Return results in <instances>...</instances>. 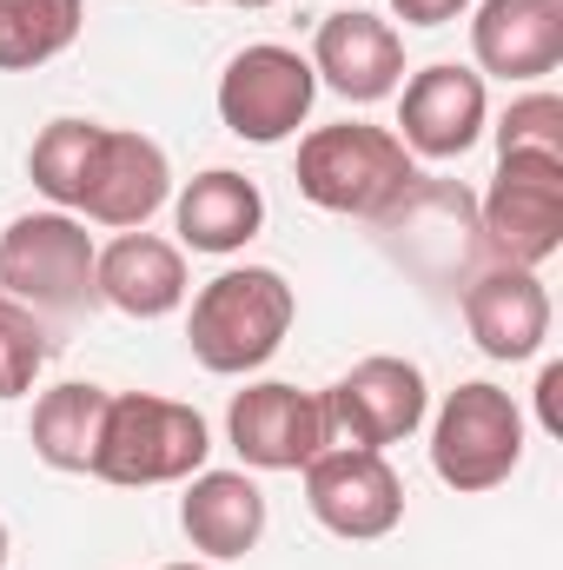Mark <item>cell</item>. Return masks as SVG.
Listing matches in <instances>:
<instances>
[{"instance_id":"cell-23","label":"cell","mask_w":563,"mask_h":570,"mask_svg":"<svg viewBox=\"0 0 563 570\" xmlns=\"http://www.w3.org/2000/svg\"><path fill=\"white\" fill-rule=\"evenodd\" d=\"M497 153H544L563 159V100L557 94H524L497 120Z\"/></svg>"},{"instance_id":"cell-13","label":"cell","mask_w":563,"mask_h":570,"mask_svg":"<svg viewBox=\"0 0 563 570\" xmlns=\"http://www.w3.org/2000/svg\"><path fill=\"white\" fill-rule=\"evenodd\" d=\"M172 193V166H166V146L127 134V127H107L100 159L87 173V193L73 213H87L93 226H113V233H140L146 219L166 206Z\"/></svg>"},{"instance_id":"cell-22","label":"cell","mask_w":563,"mask_h":570,"mask_svg":"<svg viewBox=\"0 0 563 570\" xmlns=\"http://www.w3.org/2000/svg\"><path fill=\"white\" fill-rule=\"evenodd\" d=\"M40 365H47V325H40V312H27L20 298L0 292V399L33 392Z\"/></svg>"},{"instance_id":"cell-24","label":"cell","mask_w":563,"mask_h":570,"mask_svg":"<svg viewBox=\"0 0 563 570\" xmlns=\"http://www.w3.org/2000/svg\"><path fill=\"white\" fill-rule=\"evenodd\" d=\"M477 0H392V13L405 20V27H451L457 13H471Z\"/></svg>"},{"instance_id":"cell-14","label":"cell","mask_w":563,"mask_h":570,"mask_svg":"<svg viewBox=\"0 0 563 570\" xmlns=\"http://www.w3.org/2000/svg\"><path fill=\"white\" fill-rule=\"evenodd\" d=\"M464 325H471L477 352L497 365L537 358L551 338V292L531 266H491L464 285Z\"/></svg>"},{"instance_id":"cell-2","label":"cell","mask_w":563,"mask_h":570,"mask_svg":"<svg viewBox=\"0 0 563 570\" xmlns=\"http://www.w3.org/2000/svg\"><path fill=\"white\" fill-rule=\"evenodd\" d=\"M298 318V292L273 266H233L213 285H199L186 312V345L213 379H246L285 345Z\"/></svg>"},{"instance_id":"cell-28","label":"cell","mask_w":563,"mask_h":570,"mask_svg":"<svg viewBox=\"0 0 563 570\" xmlns=\"http://www.w3.org/2000/svg\"><path fill=\"white\" fill-rule=\"evenodd\" d=\"M166 570H219V564H166Z\"/></svg>"},{"instance_id":"cell-11","label":"cell","mask_w":563,"mask_h":570,"mask_svg":"<svg viewBox=\"0 0 563 570\" xmlns=\"http://www.w3.org/2000/svg\"><path fill=\"white\" fill-rule=\"evenodd\" d=\"M312 73L318 87H332L338 100L352 107H372V100H392L405 87V33L365 7H345V13H325L318 33H312Z\"/></svg>"},{"instance_id":"cell-29","label":"cell","mask_w":563,"mask_h":570,"mask_svg":"<svg viewBox=\"0 0 563 570\" xmlns=\"http://www.w3.org/2000/svg\"><path fill=\"white\" fill-rule=\"evenodd\" d=\"M192 7H213V0H192Z\"/></svg>"},{"instance_id":"cell-12","label":"cell","mask_w":563,"mask_h":570,"mask_svg":"<svg viewBox=\"0 0 563 570\" xmlns=\"http://www.w3.org/2000/svg\"><path fill=\"white\" fill-rule=\"evenodd\" d=\"M484 120H491V94H484V73L477 67H424L405 80V100H398V146L412 159H464L471 146L484 140Z\"/></svg>"},{"instance_id":"cell-26","label":"cell","mask_w":563,"mask_h":570,"mask_svg":"<svg viewBox=\"0 0 563 570\" xmlns=\"http://www.w3.org/2000/svg\"><path fill=\"white\" fill-rule=\"evenodd\" d=\"M233 7H253V13H259V7H279V0H233Z\"/></svg>"},{"instance_id":"cell-17","label":"cell","mask_w":563,"mask_h":570,"mask_svg":"<svg viewBox=\"0 0 563 570\" xmlns=\"http://www.w3.org/2000/svg\"><path fill=\"white\" fill-rule=\"evenodd\" d=\"M93 285H100V298L113 305V312H127V318H166V312H179L186 305V253L172 246V239H159V233H120L100 259H93Z\"/></svg>"},{"instance_id":"cell-3","label":"cell","mask_w":563,"mask_h":570,"mask_svg":"<svg viewBox=\"0 0 563 570\" xmlns=\"http://www.w3.org/2000/svg\"><path fill=\"white\" fill-rule=\"evenodd\" d=\"M213 431L192 405L159 399V392H113L107 399V425H100V451H93V478L107 484H186L192 471H206Z\"/></svg>"},{"instance_id":"cell-18","label":"cell","mask_w":563,"mask_h":570,"mask_svg":"<svg viewBox=\"0 0 563 570\" xmlns=\"http://www.w3.org/2000/svg\"><path fill=\"white\" fill-rule=\"evenodd\" d=\"M172 226H179V246L219 253V259H226V253H239V246L259 239V226H266V193H259L246 173L213 166V173H199V179L179 186Z\"/></svg>"},{"instance_id":"cell-20","label":"cell","mask_w":563,"mask_h":570,"mask_svg":"<svg viewBox=\"0 0 563 570\" xmlns=\"http://www.w3.org/2000/svg\"><path fill=\"white\" fill-rule=\"evenodd\" d=\"M80 0H0V73H33L80 40Z\"/></svg>"},{"instance_id":"cell-4","label":"cell","mask_w":563,"mask_h":570,"mask_svg":"<svg viewBox=\"0 0 563 570\" xmlns=\"http://www.w3.org/2000/svg\"><path fill=\"white\" fill-rule=\"evenodd\" d=\"M93 233L80 226V213H20L7 233H0V292L20 298L27 312H53V318H73L100 298L93 285Z\"/></svg>"},{"instance_id":"cell-27","label":"cell","mask_w":563,"mask_h":570,"mask_svg":"<svg viewBox=\"0 0 563 570\" xmlns=\"http://www.w3.org/2000/svg\"><path fill=\"white\" fill-rule=\"evenodd\" d=\"M0 570H7V524H0Z\"/></svg>"},{"instance_id":"cell-7","label":"cell","mask_w":563,"mask_h":570,"mask_svg":"<svg viewBox=\"0 0 563 570\" xmlns=\"http://www.w3.org/2000/svg\"><path fill=\"white\" fill-rule=\"evenodd\" d=\"M484 239L497 266H544L563 246V159L544 153H497V173L484 186Z\"/></svg>"},{"instance_id":"cell-5","label":"cell","mask_w":563,"mask_h":570,"mask_svg":"<svg viewBox=\"0 0 563 570\" xmlns=\"http://www.w3.org/2000/svg\"><path fill=\"white\" fill-rule=\"evenodd\" d=\"M517 464H524V412L504 385L464 379L457 392H444V405L431 419V471L451 491H464V498L497 491Z\"/></svg>"},{"instance_id":"cell-16","label":"cell","mask_w":563,"mask_h":570,"mask_svg":"<svg viewBox=\"0 0 563 570\" xmlns=\"http://www.w3.org/2000/svg\"><path fill=\"white\" fill-rule=\"evenodd\" d=\"M179 531L206 564H233L266 538V491L246 471H192L179 498Z\"/></svg>"},{"instance_id":"cell-8","label":"cell","mask_w":563,"mask_h":570,"mask_svg":"<svg viewBox=\"0 0 563 570\" xmlns=\"http://www.w3.org/2000/svg\"><path fill=\"white\" fill-rule=\"evenodd\" d=\"M305 504L312 518L345 538V544H372L392 538L405 524V478L392 471L385 451H358V444H325L305 464Z\"/></svg>"},{"instance_id":"cell-1","label":"cell","mask_w":563,"mask_h":570,"mask_svg":"<svg viewBox=\"0 0 563 570\" xmlns=\"http://www.w3.org/2000/svg\"><path fill=\"white\" fill-rule=\"evenodd\" d=\"M298 193L318 213H345V219H385L398 199H412L418 186V159L398 146L392 127H365V120H338V127H312L298 140Z\"/></svg>"},{"instance_id":"cell-21","label":"cell","mask_w":563,"mask_h":570,"mask_svg":"<svg viewBox=\"0 0 563 570\" xmlns=\"http://www.w3.org/2000/svg\"><path fill=\"white\" fill-rule=\"evenodd\" d=\"M100 140H107L100 120H53V127H40V140L27 153V173H33V186L47 193V206H60V213L80 206L87 173H93V159H100Z\"/></svg>"},{"instance_id":"cell-10","label":"cell","mask_w":563,"mask_h":570,"mask_svg":"<svg viewBox=\"0 0 563 570\" xmlns=\"http://www.w3.org/2000/svg\"><path fill=\"white\" fill-rule=\"evenodd\" d=\"M226 438H233V451H239L253 471H305V464L332 444L318 392H298V385H285V379H259V385L233 392V405H226Z\"/></svg>"},{"instance_id":"cell-19","label":"cell","mask_w":563,"mask_h":570,"mask_svg":"<svg viewBox=\"0 0 563 570\" xmlns=\"http://www.w3.org/2000/svg\"><path fill=\"white\" fill-rule=\"evenodd\" d=\"M107 385H53L33 399V458L53 464V471H93V451H100V425H107Z\"/></svg>"},{"instance_id":"cell-9","label":"cell","mask_w":563,"mask_h":570,"mask_svg":"<svg viewBox=\"0 0 563 570\" xmlns=\"http://www.w3.org/2000/svg\"><path fill=\"white\" fill-rule=\"evenodd\" d=\"M325 405V431L332 444H358V451H392L424 425L431 412V392H424V372L412 358H392V352H372L358 358L332 392H318Z\"/></svg>"},{"instance_id":"cell-15","label":"cell","mask_w":563,"mask_h":570,"mask_svg":"<svg viewBox=\"0 0 563 570\" xmlns=\"http://www.w3.org/2000/svg\"><path fill=\"white\" fill-rule=\"evenodd\" d=\"M471 60L491 80H544L563 67V0H477Z\"/></svg>"},{"instance_id":"cell-25","label":"cell","mask_w":563,"mask_h":570,"mask_svg":"<svg viewBox=\"0 0 563 570\" xmlns=\"http://www.w3.org/2000/svg\"><path fill=\"white\" fill-rule=\"evenodd\" d=\"M557 392H563V365H544V379H537V412H544V431H551V438L563 431Z\"/></svg>"},{"instance_id":"cell-6","label":"cell","mask_w":563,"mask_h":570,"mask_svg":"<svg viewBox=\"0 0 563 570\" xmlns=\"http://www.w3.org/2000/svg\"><path fill=\"white\" fill-rule=\"evenodd\" d=\"M318 100V73L298 47H279V40H259V47H239L219 73V120L226 134L253 146H279L305 127Z\"/></svg>"}]
</instances>
